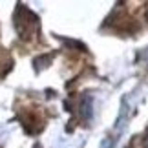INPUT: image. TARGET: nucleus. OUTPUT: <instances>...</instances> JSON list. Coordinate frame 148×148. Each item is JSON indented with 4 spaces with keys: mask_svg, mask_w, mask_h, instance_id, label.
<instances>
[{
    "mask_svg": "<svg viewBox=\"0 0 148 148\" xmlns=\"http://www.w3.org/2000/svg\"><path fill=\"white\" fill-rule=\"evenodd\" d=\"M15 26H16V31L22 38H31L33 33H37V27H38V18L31 13L27 8L24 5H18L16 9V15H15Z\"/></svg>",
    "mask_w": 148,
    "mask_h": 148,
    "instance_id": "nucleus-1",
    "label": "nucleus"
}]
</instances>
